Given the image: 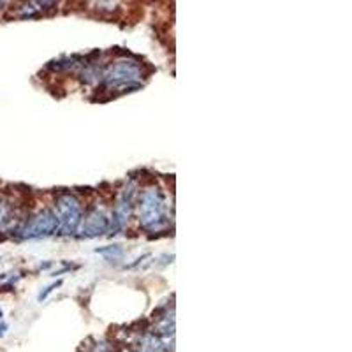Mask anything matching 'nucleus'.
Listing matches in <instances>:
<instances>
[{
    "label": "nucleus",
    "instance_id": "7",
    "mask_svg": "<svg viewBox=\"0 0 352 352\" xmlns=\"http://www.w3.org/2000/svg\"><path fill=\"white\" fill-rule=\"evenodd\" d=\"M18 220L16 204L8 196H0V231H20Z\"/></svg>",
    "mask_w": 352,
    "mask_h": 352
},
{
    "label": "nucleus",
    "instance_id": "2",
    "mask_svg": "<svg viewBox=\"0 0 352 352\" xmlns=\"http://www.w3.org/2000/svg\"><path fill=\"white\" fill-rule=\"evenodd\" d=\"M140 222L146 231H157L166 224V196L159 187L144 188L141 194Z\"/></svg>",
    "mask_w": 352,
    "mask_h": 352
},
{
    "label": "nucleus",
    "instance_id": "13",
    "mask_svg": "<svg viewBox=\"0 0 352 352\" xmlns=\"http://www.w3.org/2000/svg\"><path fill=\"white\" fill-rule=\"evenodd\" d=\"M6 278V275H0V280H4Z\"/></svg>",
    "mask_w": 352,
    "mask_h": 352
},
{
    "label": "nucleus",
    "instance_id": "5",
    "mask_svg": "<svg viewBox=\"0 0 352 352\" xmlns=\"http://www.w3.org/2000/svg\"><path fill=\"white\" fill-rule=\"evenodd\" d=\"M134 197H136V188H134V185H127L120 192V196L116 199L115 212H113L111 226H109L111 234H116V231L124 228L125 222L129 220L132 206H134Z\"/></svg>",
    "mask_w": 352,
    "mask_h": 352
},
{
    "label": "nucleus",
    "instance_id": "9",
    "mask_svg": "<svg viewBox=\"0 0 352 352\" xmlns=\"http://www.w3.org/2000/svg\"><path fill=\"white\" fill-rule=\"evenodd\" d=\"M97 254H104V256H113V257H120L122 256V248L118 245H113L109 248H97Z\"/></svg>",
    "mask_w": 352,
    "mask_h": 352
},
{
    "label": "nucleus",
    "instance_id": "10",
    "mask_svg": "<svg viewBox=\"0 0 352 352\" xmlns=\"http://www.w3.org/2000/svg\"><path fill=\"white\" fill-rule=\"evenodd\" d=\"M60 285H62V280L53 282V284H52V285H48V287L44 289V291H41V294H39V296H37V300H39V301H44V300H46V298L50 296V294H52L53 291H55L56 287H60Z\"/></svg>",
    "mask_w": 352,
    "mask_h": 352
},
{
    "label": "nucleus",
    "instance_id": "12",
    "mask_svg": "<svg viewBox=\"0 0 352 352\" xmlns=\"http://www.w3.org/2000/svg\"><path fill=\"white\" fill-rule=\"evenodd\" d=\"M2 317H4V312H2V308H0V320H2Z\"/></svg>",
    "mask_w": 352,
    "mask_h": 352
},
{
    "label": "nucleus",
    "instance_id": "4",
    "mask_svg": "<svg viewBox=\"0 0 352 352\" xmlns=\"http://www.w3.org/2000/svg\"><path fill=\"white\" fill-rule=\"evenodd\" d=\"M58 231V219H56L55 212L52 210H43L37 213L36 217L30 219V222L20 229L21 236L34 240V238H48Z\"/></svg>",
    "mask_w": 352,
    "mask_h": 352
},
{
    "label": "nucleus",
    "instance_id": "6",
    "mask_svg": "<svg viewBox=\"0 0 352 352\" xmlns=\"http://www.w3.org/2000/svg\"><path fill=\"white\" fill-rule=\"evenodd\" d=\"M109 226H111V220L108 219V215L104 212H100V210H94V212H90L85 217V220H81V236H102L104 232L109 231Z\"/></svg>",
    "mask_w": 352,
    "mask_h": 352
},
{
    "label": "nucleus",
    "instance_id": "8",
    "mask_svg": "<svg viewBox=\"0 0 352 352\" xmlns=\"http://www.w3.org/2000/svg\"><path fill=\"white\" fill-rule=\"evenodd\" d=\"M164 351V342L160 340V336L153 335H144L141 340V352H162Z\"/></svg>",
    "mask_w": 352,
    "mask_h": 352
},
{
    "label": "nucleus",
    "instance_id": "3",
    "mask_svg": "<svg viewBox=\"0 0 352 352\" xmlns=\"http://www.w3.org/2000/svg\"><path fill=\"white\" fill-rule=\"evenodd\" d=\"M55 215L58 219V229L64 234H74L81 224V217H83V208L81 203L74 194L64 192L56 197L55 203Z\"/></svg>",
    "mask_w": 352,
    "mask_h": 352
},
{
    "label": "nucleus",
    "instance_id": "11",
    "mask_svg": "<svg viewBox=\"0 0 352 352\" xmlns=\"http://www.w3.org/2000/svg\"><path fill=\"white\" fill-rule=\"evenodd\" d=\"M8 329H9L8 322H4V320H0V338H2V336L6 335V331H8Z\"/></svg>",
    "mask_w": 352,
    "mask_h": 352
},
{
    "label": "nucleus",
    "instance_id": "1",
    "mask_svg": "<svg viewBox=\"0 0 352 352\" xmlns=\"http://www.w3.org/2000/svg\"><path fill=\"white\" fill-rule=\"evenodd\" d=\"M143 76L141 64L132 58H120L100 72L102 85L108 88H120V90H136L141 85L138 80Z\"/></svg>",
    "mask_w": 352,
    "mask_h": 352
}]
</instances>
